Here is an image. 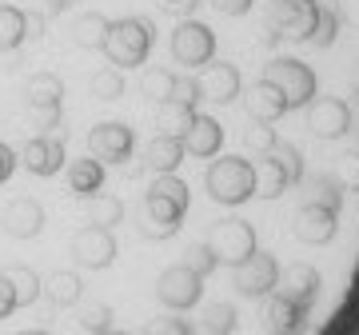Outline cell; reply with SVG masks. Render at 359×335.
Returning a JSON list of instances; mask_svg holds the SVG:
<instances>
[{
  "mask_svg": "<svg viewBox=\"0 0 359 335\" xmlns=\"http://www.w3.org/2000/svg\"><path fill=\"white\" fill-rule=\"evenodd\" d=\"M351 92H355V96H359V64L351 68Z\"/></svg>",
  "mask_w": 359,
  "mask_h": 335,
  "instance_id": "obj_51",
  "label": "cell"
},
{
  "mask_svg": "<svg viewBox=\"0 0 359 335\" xmlns=\"http://www.w3.org/2000/svg\"><path fill=\"white\" fill-rule=\"evenodd\" d=\"M308 204H323L339 212L344 207V188L335 184V176H308Z\"/></svg>",
  "mask_w": 359,
  "mask_h": 335,
  "instance_id": "obj_31",
  "label": "cell"
},
{
  "mask_svg": "<svg viewBox=\"0 0 359 335\" xmlns=\"http://www.w3.org/2000/svg\"><path fill=\"white\" fill-rule=\"evenodd\" d=\"M25 8L16 4H0V52H13L25 44Z\"/></svg>",
  "mask_w": 359,
  "mask_h": 335,
  "instance_id": "obj_27",
  "label": "cell"
},
{
  "mask_svg": "<svg viewBox=\"0 0 359 335\" xmlns=\"http://www.w3.org/2000/svg\"><path fill=\"white\" fill-rule=\"evenodd\" d=\"M264 80H271V84L283 92L287 112H292V108H308V104L316 100V72H311L304 60H295V56H276V60L264 68Z\"/></svg>",
  "mask_w": 359,
  "mask_h": 335,
  "instance_id": "obj_5",
  "label": "cell"
},
{
  "mask_svg": "<svg viewBox=\"0 0 359 335\" xmlns=\"http://www.w3.org/2000/svg\"><path fill=\"white\" fill-rule=\"evenodd\" d=\"M184 212H188V184L180 180L176 172H172V176H156V184L148 188V196H144L140 232L148 235V240H168V235L180 232Z\"/></svg>",
  "mask_w": 359,
  "mask_h": 335,
  "instance_id": "obj_1",
  "label": "cell"
},
{
  "mask_svg": "<svg viewBox=\"0 0 359 335\" xmlns=\"http://www.w3.org/2000/svg\"><path fill=\"white\" fill-rule=\"evenodd\" d=\"M20 164L32 176H56L65 168V140L60 136H32L20 148Z\"/></svg>",
  "mask_w": 359,
  "mask_h": 335,
  "instance_id": "obj_16",
  "label": "cell"
},
{
  "mask_svg": "<svg viewBox=\"0 0 359 335\" xmlns=\"http://www.w3.org/2000/svg\"><path fill=\"white\" fill-rule=\"evenodd\" d=\"M236 327H240V311H236V303L216 299V303H208L204 308V331L208 335H231Z\"/></svg>",
  "mask_w": 359,
  "mask_h": 335,
  "instance_id": "obj_29",
  "label": "cell"
},
{
  "mask_svg": "<svg viewBox=\"0 0 359 335\" xmlns=\"http://www.w3.org/2000/svg\"><path fill=\"white\" fill-rule=\"evenodd\" d=\"M244 88V80H240V68L228 64V60H212L204 64V76H200V96L212 104H231Z\"/></svg>",
  "mask_w": 359,
  "mask_h": 335,
  "instance_id": "obj_17",
  "label": "cell"
},
{
  "mask_svg": "<svg viewBox=\"0 0 359 335\" xmlns=\"http://www.w3.org/2000/svg\"><path fill=\"white\" fill-rule=\"evenodd\" d=\"M25 96L32 108H60L65 104V80L52 76V72H36L25 84Z\"/></svg>",
  "mask_w": 359,
  "mask_h": 335,
  "instance_id": "obj_24",
  "label": "cell"
},
{
  "mask_svg": "<svg viewBox=\"0 0 359 335\" xmlns=\"http://www.w3.org/2000/svg\"><path fill=\"white\" fill-rule=\"evenodd\" d=\"M160 4H164L168 13H184V16H188L196 4H200V0H160Z\"/></svg>",
  "mask_w": 359,
  "mask_h": 335,
  "instance_id": "obj_50",
  "label": "cell"
},
{
  "mask_svg": "<svg viewBox=\"0 0 359 335\" xmlns=\"http://www.w3.org/2000/svg\"><path fill=\"white\" fill-rule=\"evenodd\" d=\"M192 120H196V108H192V104H180V100L160 104V128H164V136H184Z\"/></svg>",
  "mask_w": 359,
  "mask_h": 335,
  "instance_id": "obj_32",
  "label": "cell"
},
{
  "mask_svg": "<svg viewBox=\"0 0 359 335\" xmlns=\"http://www.w3.org/2000/svg\"><path fill=\"white\" fill-rule=\"evenodd\" d=\"M320 4L316 0H271L268 4V25H264V44L280 40H308L316 28Z\"/></svg>",
  "mask_w": 359,
  "mask_h": 335,
  "instance_id": "obj_4",
  "label": "cell"
},
{
  "mask_svg": "<svg viewBox=\"0 0 359 335\" xmlns=\"http://www.w3.org/2000/svg\"><path fill=\"white\" fill-rule=\"evenodd\" d=\"M184 264H188V268H192L196 275H200V280H208V275H212V271L219 268L216 252H212L208 244H192V247H188V259H184Z\"/></svg>",
  "mask_w": 359,
  "mask_h": 335,
  "instance_id": "obj_38",
  "label": "cell"
},
{
  "mask_svg": "<svg viewBox=\"0 0 359 335\" xmlns=\"http://www.w3.org/2000/svg\"><path fill=\"white\" fill-rule=\"evenodd\" d=\"M0 228L13 235V240H32L44 232V207L32 196H16L13 204L0 212Z\"/></svg>",
  "mask_w": 359,
  "mask_h": 335,
  "instance_id": "obj_15",
  "label": "cell"
},
{
  "mask_svg": "<svg viewBox=\"0 0 359 335\" xmlns=\"http://www.w3.org/2000/svg\"><path fill=\"white\" fill-rule=\"evenodd\" d=\"M96 335H128V331H116V327H108V331H96Z\"/></svg>",
  "mask_w": 359,
  "mask_h": 335,
  "instance_id": "obj_54",
  "label": "cell"
},
{
  "mask_svg": "<svg viewBox=\"0 0 359 335\" xmlns=\"http://www.w3.org/2000/svg\"><path fill=\"white\" fill-rule=\"evenodd\" d=\"M13 172H16V152L8 148V144H0V184L8 180Z\"/></svg>",
  "mask_w": 359,
  "mask_h": 335,
  "instance_id": "obj_48",
  "label": "cell"
},
{
  "mask_svg": "<svg viewBox=\"0 0 359 335\" xmlns=\"http://www.w3.org/2000/svg\"><path fill=\"white\" fill-rule=\"evenodd\" d=\"M16 311V292H13V284H8V275L0 271V320H8Z\"/></svg>",
  "mask_w": 359,
  "mask_h": 335,
  "instance_id": "obj_44",
  "label": "cell"
},
{
  "mask_svg": "<svg viewBox=\"0 0 359 335\" xmlns=\"http://www.w3.org/2000/svg\"><path fill=\"white\" fill-rule=\"evenodd\" d=\"M116 252H120V247H116L112 228H96V224H88V228H80V232L72 235V259H76L84 271L112 268Z\"/></svg>",
  "mask_w": 359,
  "mask_h": 335,
  "instance_id": "obj_10",
  "label": "cell"
},
{
  "mask_svg": "<svg viewBox=\"0 0 359 335\" xmlns=\"http://www.w3.org/2000/svg\"><path fill=\"white\" fill-rule=\"evenodd\" d=\"M339 13H332V8H320V16H316V28H311L308 44H316V48H332L335 36H339Z\"/></svg>",
  "mask_w": 359,
  "mask_h": 335,
  "instance_id": "obj_35",
  "label": "cell"
},
{
  "mask_svg": "<svg viewBox=\"0 0 359 335\" xmlns=\"http://www.w3.org/2000/svg\"><path fill=\"white\" fill-rule=\"evenodd\" d=\"M132 144H136V136H132V128L120 124V120H104V124H96V128L88 132V152H92V160H100V164H124L132 156Z\"/></svg>",
  "mask_w": 359,
  "mask_h": 335,
  "instance_id": "obj_11",
  "label": "cell"
},
{
  "mask_svg": "<svg viewBox=\"0 0 359 335\" xmlns=\"http://www.w3.org/2000/svg\"><path fill=\"white\" fill-rule=\"evenodd\" d=\"M204 184H208V196L216 204L240 207L256 196V164L244 160V156H219V160H212Z\"/></svg>",
  "mask_w": 359,
  "mask_h": 335,
  "instance_id": "obj_3",
  "label": "cell"
},
{
  "mask_svg": "<svg viewBox=\"0 0 359 335\" xmlns=\"http://www.w3.org/2000/svg\"><path fill=\"white\" fill-rule=\"evenodd\" d=\"M212 8H219L224 16H244L248 8H252V0H208Z\"/></svg>",
  "mask_w": 359,
  "mask_h": 335,
  "instance_id": "obj_47",
  "label": "cell"
},
{
  "mask_svg": "<svg viewBox=\"0 0 359 335\" xmlns=\"http://www.w3.org/2000/svg\"><path fill=\"white\" fill-rule=\"evenodd\" d=\"M4 275H8V284H13V292H16V308H28V303L40 299V275L28 268V264H13Z\"/></svg>",
  "mask_w": 359,
  "mask_h": 335,
  "instance_id": "obj_28",
  "label": "cell"
},
{
  "mask_svg": "<svg viewBox=\"0 0 359 335\" xmlns=\"http://www.w3.org/2000/svg\"><path fill=\"white\" fill-rule=\"evenodd\" d=\"M335 13H339L344 25L359 28V0H335Z\"/></svg>",
  "mask_w": 359,
  "mask_h": 335,
  "instance_id": "obj_46",
  "label": "cell"
},
{
  "mask_svg": "<svg viewBox=\"0 0 359 335\" xmlns=\"http://www.w3.org/2000/svg\"><path fill=\"white\" fill-rule=\"evenodd\" d=\"M172 100H180V104H200L204 96H200V80L196 76H176V92H172Z\"/></svg>",
  "mask_w": 359,
  "mask_h": 335,
  "instance_id": "obj_42",
  "label": "cell"
},
{
  "mask_svg": "<svg viewBox=\"0 0 359 335\" xmlns=\"http://www.w3.org/2000/svg\"><path fill=\"white\" fill-rule=\"evenodd\" d=\"M80 327L88 335L108 331V327H112V308H108V303H88V308L80 311Z\"/></svg>",
  "mask_w": 359,
  "mask_h": 335,
  "instance_id": "obj_39",
  "label": "cell"
},
{
  "mask_svg": "<svg viewBox=\"0 0 359 335\" xmlns=\"http://www.w3.org/2000/svg\"><path fill=\"white\" fill-rule=\"evenodd\" d=\"M244 144L252 148V152L268 156L271 148L280 144V136H276V128H271V124H256V128H248V132H244Z\"/></svg>",
  "mask_w": 359,
  "mask_h": 335,
  "instance_id": "obj_40",
  "label": "cell"
},
{
  "mask_svg": "<svg viewBox=\"0 0 359 335\" xmlns=\"http://www.w3.org/2000/svg\"><path fill=\"white\" fill-rule=\"evenodd\" d=\"M32 112H36L40 136H52V128H60V108H32Z\"/></svg>",
  "mask_w": 359,
  "mask_h": 335,
  "instance_id": "obj_43",
  "label": "cell"
},
{
  "mask_svg": "<svg viewBox=\"0 0 359 335\" xmlns=\"http://www.w3.org/2000/svg\"><path fill=\"white\" fill-rule=\"evenodd\" d=\"M40 292L48 296L52 308H72L84 296V280H80V271H52L48 280H40Z\"/></svg>",
  "mask_w": 359,
  "mask_h": 335,
  "instance_id": "obj_22",
  "label": "cell"
},
{
  "mask_svg": "<svg viewBox=\"0 0 359 335\" xmlns=\"http://www.w3.org/2000/svg\"><path fill=\"white\" fill-rule=\"evenodd\" d=\"M308 128L320 140H339L351 132V108L339 96H316L308 104Z\"/></svg>",
  "mask_w": 359,
  "mask_h": 335,
  "instance_id": "obj_12",
  "label": "cell"
},
{
  "mask_svg": "<svg viewBox=\"0 0 359 335\" xmlns=\"http://www.w3.org/2000/svg\"><path fill=\"white\" fill-rule=\"evenodd\" d=\"M108 16L104 13H84L76 16V25H72V44H80V48H100L104 36H108Z\"/></svg>",
  "mask_w": 359,
  "mask_h": 335,
  "instance_id": "obj_26",
  "label": "cell"
},
{
  "mask_svg": "<svg viewBox=\"0 0 359 335\" xmlns=\"http://www.w3.org/2000/svg\"><path fill=\"white\" fill-rule=\"evenodd\" d=\"M88 88L96 100H120L124 96V76H120V68L108 64V68H96L88 80Z\"/></svg>",
  "mask_w": 359,
  "mask_h": 335,
  "instance_id": "obj_33",
  "label": "cell"
},
{
  "mask_svg": "<svg viewBox=\"0 0 359 335\" xmlns=\"http://www.w3.org/2000/svg\"><path fill=\"white\" fill-rule=\"evenodd\" d=\"M20 335H52V331H44V327H32V331H20Z\"/></svg>",
  "mask_w": 359,
  "mask_h": 335,
  "instance_id": "obj_53",
  "label": "cell"
},
{
  "mask_svg": "<svg viewBox=\"0 0 359 335\" xmlns=\"http://www.w3.org/2000/svg\"><path fill=\"white\" fill-rule=\"evenodd\" d=\"M295 240H304V244L311 247H323L335 240V228H339V212H332V207L323 204H304L299 212H295Z\"/></svg>",
  "mask_w": 359,
  "mask_h": 335,
  "instance_id": "obj_14",
  "label": "cell"
},
{
  "mask_svg": "<svg viewBox=\"0 0 359 335\" xmlns=\"http://www.w3.org/2000/svg\"><path fill=\"white\" fill-rule=\"evenodd\" d=\"M72 4H76V0H44V8H40V13H44V16H60V13H68Z\"/></svg>",
  "mask_w": 359,
  "mask_h": 335,
  "instance_id": "obj_49",
  "label": "cell"
},
{
  "mask_svg": "<svg viewBox=\"0 0 359 335\" xmlns=\"http://www.w3.org/2000/svg\"><path fill=\"white\" fill-rule=\"evenodd\" d=\"M271 156H276V160L283 164V172H287V180H292V184L304 180V156H299V148H295V144L280 140L276 148H271Z\"/></svg>",
  "mask_w": 359,
  "mask_h": 335,
  "instance_id": "obj_36",
  "label": "cell"
},
{
  "mask_svg": "<svg viewBox=\"0 0 359 335\" xmlns=\"http://www.w3.org/2000/svg\"><path fill=\"white\" fill-rule=\"evenodd\" d=\"M44 28H48V16L44 13H25V36L28 40H40L44 36Z\"/></svg>",
  "mask_w": 359,
  "mask_h": 335,
  "instance_id": "obj_45",
  "label": "cell"
},
{
  "mask_svg": "<svg viewBox=\"0 0 359 335\" xmlns=\"http://www.w3.org/2000/svg\"><path fill=\"white\" fill-rule=\"evenodd\" d=\"M276 284H280V264H276V256L271 252H252V256L236 268V275H231V287L240 292L244 299H264L276 292Z\"/></svg>",
  "mask_w": 359,
  "mask_h": 335,
  "instance_id": "obj_8",
  "label": "cell"
},
{
  "mask_svg": "<svg viewBox=\"0 0 359 335\" xmlns=\"http://www.w3.org/2000/svg\"><path fill=\"white\" fill-rule=\"evenodd\" d=\"M244 108L256 124H276V120L287 112V100H283V92L276 88L271 80H256V84L244 92Z\"/></svg>",
  "mask_w": 359,
  "mask_h": 335,
  "instance_id": "obj_18",
  "label": "cell"
},
{
  "mask_svg": "<svg viewBox=\"0 0 359 335\" xmlns=\"http://www.w3.org/2000/svg\"><path fill=\"white\" fill-rule=\"evenodd\" d=\"M140 88H144L148 100L168 104V100H172V92H176V72H168V68H148L144 80H140Z\"/></svg>",
  "mask_w": 359,
  "mask_h": 335,
  "instance_id": "obj_34",
  "label": "cell"
},
{
  "mask_svg": "<svg viewBox=\"0 0 359 335\" xmlns=\"http://www.w3.org/2000/svg\"><path fill=\"white\" fill-rule=\"evenodd\" d=\"M156 44V25L144 20V16H124V20H112L108 25V36H104L100 52L108 56V64L116 68H140L148 60V52Z\"/></svg>",
  "mask_w": 359,
  "mask_h": 335,
  "instance_id": "obj_2",
  "label": "cell"
},
{
  "mask_svg": "<svg viewBox=\"0 0 359 335\" xmlns=\"http://www.w3.org/2000/svg\"><path fill=\"white\" fill-rule=\"evenodd\" d=\"M335 184L344 192H359V152H344L335 160Z\"/></svg>",
  "mask_w": 359,
  "mask_h": 335,
  "instance_id": "obj_37",
  "label": "cell"
},
{
  "mask_svg": "<svg viewBox=\"0 0 359 335\" xmlns=\"http://www.w3.org/2000/svg\"><path fill=\"white\" fill-rule=\"evenodd\" d=\"M184 156H188V152H184L180 136H164V132H160V136L144 148V168L156 172V176H172V172L184 164Z\"/></svg>",
  "mask_w": 359,
  "mask_h": 335,
  "instance_id": "obj_21",
  "label": "cell"
},
{
  "mask_svg": "<svg viewBox=\"0 0 359 335\" xmlns=\"http://www.w3.org/2000/svg\"><path fill=\"white\" fill-rule=\"evenodd\" d=\"M355 100H359V96H355ZM351 132L359 136V104H355V112H351Z\"/></svg>",
  "mask_w": 359,
  "mask_h": 335,
  "instance_id": "obj_52",
  "label": "cell"
},
{
  "mask_svg": "<svg viewBox=\"0 0 359 335\" xmlns=\"http://www.w3.org/2000/svg\"><path fill=\"white\" fill-rule=\"evenodd\" d=\"M200 296H204V280H200L188 264H176V268L160 271V280H156V299H160L164 308H172V311L196 308Z\"/></svg>",
  "mask_w": 359,
  "mask_h": 335,
  "instance_id": "obj_9",
  "label": "cell"
},
{
  "mask_svg": "<svg viewBox=\"0 0 359 335\" xmlns=\"http://www.w3.org/2000/svg\"><path fill=\"white\" fill-rule=\"evenodd\" d=\"M308 315H311L308 303L283 296V292H271L268 308H264V331H271V335H299L304 331V323H308Z\"/></svg>",
  "mask_w": 359,
  "mask_h": 335,
  "instance_id": "obj_13",
  "label": "cell"
},
{
  "mask_svg": "<svg viewBox=\"0 0 359 335\" xmlns=\"http://www.w3.org/2000/svg\"><path fill=\"white\" fill-rule=\"evenodd\" d=\"M180 144H184V152H188V156L208 160V156H216L219 148H224V128H219V120L200 116V112H196V120L188 124V132L180 136Z\"/></svg>",
  "mask_w": 359,
  "mask_h": 335,
  "instance_id": "obj_19",
  "label": "cell"
},
{
  "mask_svg": "<svg viewBox=\"0 0 359 335\" xmlns=\"http://www.w3.org/2000/svg\"><path fill=\"white\" fill-rule=\"evenodd\" d=\"M88 219L96 228H116L120 219H124V200L120 196H92L88 200Z\"/></svg>",
  "mask_w": 359,
  "mask_h": 335,
  "instance_id": "obj_30",
  "label": "cell"
},
{
  "mask_svg": "<svg viewBox=\"0 0 359 335\" xmlns=\"http://www.w3.org/2000/svg\"><path fill=\"white\" fill-rule=\"evenodd\" d=\"M68 188H72V196H80V200H92V196L104 188V164L100 160H72L68 164Z\"/></svg>",
  "mask_w": 359,
  "mask_h": 335,
  "instance_id": "obj_23",
  "label": "cell"
},
{
  "mask_svg": "<svg viewBox=\"0 0 359 335\" xmlns=\"http://www.w3.org/2000/svg\"><path fill=\"white\" fill-rule=\"evenodd\" d=\"M320 271L311 268V264H292L287 271H280V284H276V292H283V296L299 299V303H316V296H320Z\"/></svg>",
  "mask_w": 359,
  "mask_h": 335,
  "instance_id": "obj_20",
  "label": "cell"
},
{
  "mask_svg": "<svg viewBox=\"0 0 359 335\" xmlns=\"http://www.w3.org/2000/svg\"><path fill=\"white\" fill-rule=\"evenodd\" d=\"M172 60L184 68H204L212 64V56H216V32L200 20H180L176 32H172Z\"/></svg>",
  "mask_w": 359,
  "mask_h": 335,
  "instance_id": "obj_7",
  "label": "cell"
},
{
  "mask_svg": "<svg viewBox=\"0 0 359 335\" xmlns=\"http://www.w3.org/2000/svg\"><path fill=\"white\" fill-rule=\"evenodd\" d=\"M140 335H196V331H192V323L180 320V315H160V320H152Z\"/></svg>",
  "mask_w": 359,
  "mask_h": 335,
  "instance_id": "obj_41",
  "label": "cell"
},
{
  "mask_svg": "<svg viewBox=\"0 0 359 335\" xmlns=\"http://www.w3.org/2000/svg\"><path fill=\"white\" fill-rule=\"evenodd\" d=\"M287 188H292V180H287L283 164L268 152V156H264V164L256 168V196H264V200H276V196H283Z\"/></svg>",
  "mask_w": 359,
  "mask_h": 335,
  "instance_id": "obj_25",
  "label": "cell"
},
{
  "mask_svg": "<svg viewBox=\"0 0 359 335\" xmlns=\"http://www.w3.org/2000/svg\"><path fill=\"white\" fill-rule=\"evenodd\" d=\"M208 247L216 252V259L219 264H231V268H240L252 252H256V228L248 224V219H236V216H228V219H219L216 228H212V235H208Z\"/></svg>",
  "mask_w": 359,
  "mask_h": 335,
  "instance_id": "obj_6",
  "label": "cell"
}]
</instances>
